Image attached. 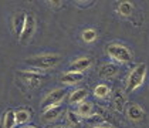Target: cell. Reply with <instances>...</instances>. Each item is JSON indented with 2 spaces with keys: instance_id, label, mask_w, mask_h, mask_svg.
<instances>
[{
  "instance_id": "obj_1",
  "label": "cell",
  "mask_w": 149,
  "mask_h": 128,
  "mask_svg": "<svg viewBox=\"0 0 149 128\" xmlns=\"http://www.w3.org/2000/svg\"><path fill=\"white\" fill-rule=\"evenodd\" d=\"M60 61H61V57L58 54H53V53H44V54L33 56V57H29L24 60V63L27 66H31V67L40 69V70L53 69V67L57 66Z\"/></svg>"
},
{
  "instance_id": "obj_2",
  "label": "cell",
  "mask_w": 149,
  "mask_h": 128,
  "mask_svg": "<svg viewBox=\"0 0 149 128\" xmlns=\"http://www.w3.org/2000/svg\"><path fill=\"white\" fill-rule=\"evenodd\" d=\"M146 70H148V67L145 63L138 64L131 70V73L128 74V78H126V93L135 91L143 84L145 77H146Z\"/></svg>"
},
{
  "instance_id": "obj_3",
  "label": "cell",
  "mask_w": 149,
  "mask_h": 128,
  "mask_svg": "<svg viewBox=\"0 0 149 128\" xmlns=\"http://www.w3.org/2000/svg\"><path fill=\"white\" fill-rule=\"evenodd\" d=\"M108 56L118 61V63H131L132 61V51L121 43H111L107 46Z\"/></svg>"
},
{
  "instance_id": "obj_4",
  "label": "cell",
  "mask_w": 149,
  "mask_h": 128,
  "mask_svg": "<svg viewBox=\"0 0 149 128\" xmlns=\"http://www.w3.org/2000/svg\"><path fill=\"white\" fill-rule=\"evenodd\" d=\"M20 80L27 88H38L41 85V83L44 80V74L38 73V71H17Z\"/></svg>"
},
{
  "instance_id": "obj_5",
  "label": "cell",
  "mask_w": 149,
  "mask_h": 128,
  "mask_svg": "<svg viewBox=\"0 0 149 128\" xmlns=\"http://www.w3.org/2000/svg\"><path fill=\"white\" fill-rule=\"evenodd\" d=\"M65 95H67V90H65V88H56V90L50 91V93L43 98L40 107L43 108V111H46L48 108H53V107H57V105H60V103L64 100Z\"/></svg>"
},
{
  "instance_id": "obj_6",
  "label": "cell",
  "mask_w": 149,
  "mask_h": 128,
  "mask_svg": "<svg viewBox=\"0 0 149 128\" xmlns=\"http://www.w3.org/2000/svg\"><path fill=\"white\" fill-rule=\"evenodd\" d=\"M27 14L29 13H26V12H16L13 14L12 30H13V34L16 36L17 38H20V36L23 33L24 24H26V20H27Z\"/></svg>"
},
{
  "instance_id": "obj_7",
  "label": "cell",
  "mask_w": 149,
  "mask_h": 128,
  "mask_svg": "<svg viewBox=\"0 0 149 128\" xmlns=\"http://www.w3.org/2000/svg\"><path fill=\"white\" fill-rule=\"evenodd\" d=\"M36 33V19L33 17V14H27V20H26V24H24V29H23V33L20 36V43L22 44H26L29 43V40L34 36Z\"/></svg>"
},
{
  "instance_id": "obj_8",
  "label": "cell",
  "mask_w": 149,
  "mask_h": 128,
  "mask_svg": "<svg viewBox=\"0 0 149 128\" xmlns=\"http://www.w3.org/2000/svg\"><path fill=\"white\" fill-rule=\"evenodd\" d=\"M126 117L132 122H139V121H143L146 118V114L139 104H129L126 108Z\"/></svg>"
},
{
  "instance_id": "obj_9",
  "label": "cell",
  "mask_w": 149,
  "mask_h": 128,
  "mask_svg": "<svg viewBox=\"0 0 149 128\" xmlns=\"http://www.w3.org/2000/svg\"><path fill=\"white\" fill-rule=\"evenodd\" d=\"M91 64H92V60L90 57H78V58H75L74 61H71L68 71L84 73L85 70H88L91 67Z\"/></svg>"
},
{
  "instance_id": "obj_10",
  "label": "cell",
  "mask_w": 149,
  "mask_h": 128,
  "mask_svg": "<svg viewBox=\"0 0 149 128\" xmlns=\"http://www.w3.org/2000/svg\"><path fill=\"white\" fill-rule=\"evenodd\" d=\"M84 78V74L82 73H74V71H65L61 74L60 77V83L61 84H65V85H75L78 83L82 81Z\"/></svg>"
},
{
  "instance_id": "obj_11",
  "label": "cell",
  "mask_w": 149,
  "mask_h": 128,
  "mask_svg": "<svg viewBox=\"0 0 149 128\" xmlns=\"http://www.w3.org/2000/svg\"><path fill=\"white\" fill-rule=\"evenodd\" d=\"M63 114V108L57 105V107H53V108H48L46 111H43L41 114V120L44 122H51V121H56L60 118V115Z\"/></svg>"
},
{
  "instance_id": "obj_12",
  "label": "cell",
  "mask_w": 149,
  "mask_h": 128,
  "mask_svg": "<svg viewBox=\"0 0 149 128\" xmlns=\"http://www.w3.org/2000/svg\"><path fill=\"white\" fill-rule=\"evenodd\" d=\"M116 12L126 19H132V14L135 12V6L131 1H119L116 6Z\"/></svg>"
},
{
  "instance_id": "obj_13",
  "label": "cell",
  "mask_w": 149,
  "mask_h": 128,
  "mask_svg": "<svg viewBox=\"0 0 149 128\" xmlns=\"http://www.w3.org/2000/svg\"><path fill=\"white\" fill-rule=\"evenodd\" d=\"M118 66L114 64V63H107V64H104L102 67L100 69V77H102V78H112L115 77L116 74H118Z\"/></svg>"
},
{
  "instance_id": "obj_14",
  "label": "cell",
  "mask_w": 149,
  "mask_h": 128,
  "mask_svg": "<svg viewBox=\"0 0 149 128\" xmlns=\"http://www.w3.org/2000/svg\"><path fill=\"white\" fill-rule=\"evenodd\" d=\"M31 120V110L29 107H22L16 110V122L17 125H23Z\"/></svg>"
},
{
  "instance_id": "obj_15",
  "label": "cell",
  "mask_w": 149,
  "mask_h": 128,
  "mask_svg": "<svg viewBox=\"0 0 149 128\" xmlns=\"http://www.w3.org/2000/svg\"><path fill=\"white\" fill-rule=\"evenodd\" d=\"M14 125H17V122H16V111L13 108H9L1 117V127L14 128Z\"/></svg>"
},
{
  "instance_id": "obj_16",
  "label": "cell",
  "mask_w": 149,
  "mask_h": 128,
  "mask_svg": "<svg viewBox=\"0 0 149 128\" xmlns=\"http://www.w3.org/2000/svg\"><path fill=\"white\" fill-rule=\"evenodd\" d=\"M87 95H88L87 88H78V90H75V91H72V93L70 94L68 101L71 104H81V103H84V100L87 98Z\"/></svg>"
},
{
  "instance_id": "obj_17",
  "label": "cell",
  "mask_w": 149,
  "mask_h": 128,
  "mask_svg": "<svg viewBox=\"0 0 149 128\" xmlns=\"http://www.w3.org/2000/svg\"><path fill=\"white\" fill-rule=\"evenodd\" d=\"M125 95L121 90H116L114 93V98H112V104H114V108L118 111V113H122L124 111V107H125Z\"/></svg>"
},
{
  "instance_id": "obj_18",
  "label": "cell",
  "mask_w": 149,
  "mask_h": 128,
  "mask_svg": "<svg viewBox=\"0 0 149 128\" xmlns=\"http://www.w3.org/2000/svg\"><path fill=\"white\" fill-rule=\"evenodd\" d=\"M77 113H78L80 117H91L92 114H94V105H92V103L84 101V103L78 104Z\"/></svg>"
},
{
  "instance_id": "obj_19",
  "label": "cell",
  "mask_w": 149,
  "mask_h": 128,
  "mask_svg": "<svg viewBox=\"0 0 149 128\" xmlns=\"http://www.w3.org/2000/svg\"><path fill=\"white\" fill-rule=\"evenodd\" d=\"M109 94H111V88L107 84H98L94 88V95L97 98H107Z\"/></svg>"
},
{
  "instance_id": "obj_20",
  "label": "cell",
  "mask_w": 149,
  "mask_h": 128,
  "mask_svg": "<svg viewBox=\"0 0 149 128\" xmlns=\"http://www.w3.org/2000/svg\"><path fill=\"white\" fill-rule=\"evenodd\" d=\"M81 38L84 43H94L97 40V31L94 29H85L81 33Z\"/></svg>"
},
{
  "instance_id": "obj_21",
  "label": "cell",
  "mask_w": 149,
  "mask_h": 128,
  "mask_svg": "<svg viewBox=\"0 0 149 128\" xmlns=\"http://www.w3.org/2000/svg\"><path fill=\"white\" fill-rule=\"evenodd\" d=\"M67 122H68L71 127H80L81 117L78 115L77 111H68L67 113Z\"/></svg>"
},
{
  "instance_id": "obj_22",
  "label": "cell",
  "mask_w": 149,
  "mask_h": 128,
  "mask_svg": "<svg viewBox=\"0 0 149 128\" xmlns=\"http://www.w3.org/2000/svg\"><path fill=\"white\" fill-rule=\"evenodd\" d=\"M94 128H114V127H111L108 124H102V125H98V127H94Z\"/></svg>"
},
{
  "instance_id": "obj_23",
  "label": "cell",
  "mask_w": 149,
  "mask_h": 128,
  "mask_svg": "<svg viewBox=\"0 0 149 128\" xmlns=\"http://www.w3.org/2000/svg\"><path fill=\"white\" fill-rule=\"evenodd\" d=\"M24 128H36V127H24Z\"/></svg>"
},
{
  "instance_id": "obj_24",
  "label": "cell",
  "mask_w": 149,
  "mask_h": 128,
  "mask_svg": "<svg viewBox=\"0 0 149 128\" xmlns=\"http://www.w3.org/2000/svg\"><path fill=\"white\" fill-rule=\"evenodd\" d=\"M56 128H65V127H56Z\"/></svg>"
}]
</instances>
